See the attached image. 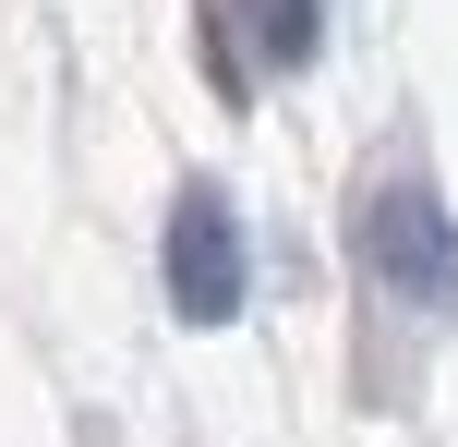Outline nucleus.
<instances>
[{
    "label": "nucleus",
    "mask_w": 458,
    "mask_h": 447,
    "mask_svg": "<svg viewBox=\"0 0 458 447\" xmlns=\"http://www.w3.org/2000/svg\"><path fill=\"white\" fill-rule=\"evenodd\" d=\"M169 314L182 327H229L242 314V218H229L217 182L169 193Z\"/></svg>",
    "instance_id": "nucleus-2"
},
{
    "label": "nucleus",
    "mask_w": 458,
    "mask_h": 447,
    "mask_svg": "<svg viewBox=\"0 0 458 447\" xmlns=\"http://www.w3.org/2000/svg\"><path fill=\"white\" fill-rule=\"evenodd\" d=\"M362 266L398 290L411 314H458V218L422 169H386L362 193Z\"/></svg>",
    "instance_id": "nucleus-1"
},
{
    "label": "nucleus",
    "mask_w": 458,
    "mask_h": 447,
    "mask_svg": "<svg viewBox=\"0 0 458 447\" xmlns=\"http://www.w3.org/2000/svg\"><path fill=\"white\" fill-rule=\"evenodd\" d=\"M242 37H253L266 73H301L326 48V0H242Z\"/></svg>",
    "instance_id": "nucleus-3"
}]
</instances>
